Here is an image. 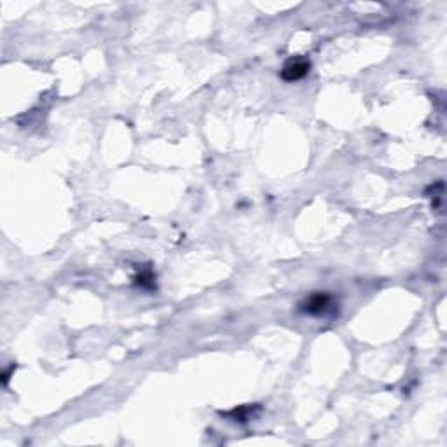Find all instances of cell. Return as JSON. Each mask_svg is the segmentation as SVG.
<instances>
[{
  "instance_id": "obj_2",
  "label": "cell",
  "mask_w": 447,
  "mask_h": 447,
  "mask_svg": "<svg viewBox=\"0 0 447 447\" xmlns=\"http://www.w3.org/2000/svg\"><path fill=\"white\" fill-rule=\"evenodd\" d=\"M311 68V63L304 58H295L290 59L288 63H285V66L279 72V77H281L285 82H295V80H300L302 77L307 75Z\"/></svg>"
},
{
  "instance_id": "obj_1",
  "label": "cell",
  "mask_w": 447,
  "mask_h": 447,
  "mask_svg": "<svg viewBox=\"0 0 447 447\" xmlns=\"http://www.w3.org/2000/svg\"><path fill=\"white\" fill-rule=\"evenodd\" d=\"M300 311L311 316H325L337 307L334 297L327 292H314L300 302Z\"/></svg>"
}]
</instances>
